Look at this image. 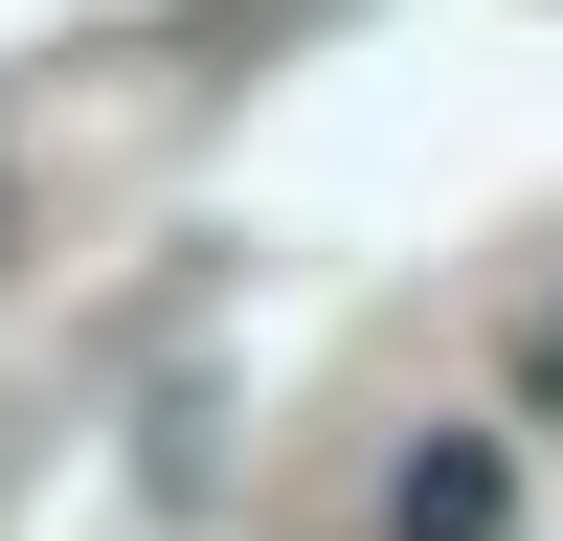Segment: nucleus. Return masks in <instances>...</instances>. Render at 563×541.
Returning <instances> with one entry per match:
<instances>
[{"instance_id": "1", "label": "nucleus", "mask_w": 563, "mask_h": 541, "mask_svg": "<svg viewBox=\"0 0 563 541\" xmlns=\"http://www.w3.org/2000/svg\"><path fill=\"white\" fill-rule=\"evenodd\" d=\"M384 541H519V451H496V429H429L384 474Z\"/></svg>"}]
</instances>
